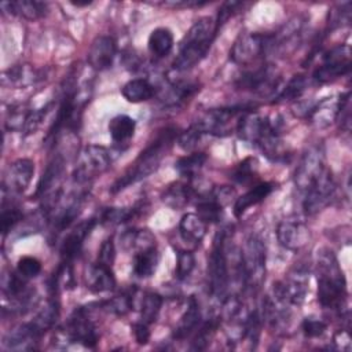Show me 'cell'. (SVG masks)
Returning <instances> with one entry per match:
<instances>
[{"label": "cell", "instance_id": "obj_14", "mask_svg": "<svg viewBox=\"0 0 352 352\" xmlns=\"http://www.w3.org/2000/svg\"><path fill=\"white\" fill-rule=\"evenodd\" d=\"M279 82L280 77L276 70L272 66L265 65L241 74L235 81V85L242 91L254 92L261 96H270L276 92Z\"/></svg>", "mask_w": 352, "mask_h": 352}, {"label": "cell", "instance_id": "obj_53", "mask_svg": "<svg viewBox=\"0 0 352 352\" xmlns=\"http://www.w3.org/2000/svg\"><path fill=\"white\" fill-rule=\"evenodd\" d=\"M133 336L139 345H146L150 340V330L148 324L144 322H138L133 324Z\"/></svg>", "mask_w": 352, "mask_h": 352}, {"label": "cell", "instance_id": "obj_15", "mask_svg": "<svg viewBox=\"0 0 352 352\" xmlns=\"http://www.w3.org/2000/svg\"><path fill=\"white\" fill-rule=\"evenodd\" d=\"M324 150L320 144L311 146L301 157L296 172H294V184L300 191H305L316 177L324 170Z\"/></svg>", "mask_w": 352, "mask_h": 352}, {"label": "cell", "instance_id": "obj_50", "mask_svg": "<svg viewBox=\"0 0 352 352\" xmlns=\"http://www.w3.org/2000/svg\"><path fill=\"white\" fill-rule=\"evenodd\" d=\"M302 333L305 334V337L308 338H316L320 337L326 329H327V323L323 322L322 319H316V318H305L302 320L301 324Z\"/></svg>", "mask_w": 352, "mask_h": 352}, {"label": "cell", "instance_id": "obj_23", "mask_svg": "<svg viewBox=\"0 0 352 352\" xmlns=\"http://www.w3.org/2000/svg\"><path fill=\"white\" fill-rule=\"evenodd\" d=\"M41 80V74L30 65H15L1 73V85L25 88Z\"/></svg>", "mask_w": 352, "mask_h": 352}, {"label": "cell", "instance_id": "obj_28", "mask_svg": "<svg viewBox=\"0 0 352 352\" xmlns=\"http://www.w3.org/2000/svg\"><path fill=\"white\" fill-rule=\"evenodd\" d=\"M274 188H275V184L271 182H264L252 187L243 195L236 198L234 204V216L241 217L249 208L264 201L274 191Z\"/></svg>", "mask_w": 352, "mask_h": 352}, {"label": "cell", "instance_id": "obj_36", "mask_svg": "<svg viewBox=\"0 0 352 352\" xmlns=\"http://www.w3.org/2000/svg\"><path fill=\"white\" fill-rule=\"evenodd\" d=\"M160 261L157 248L136 252L133 254V274L139 278H148L155 272Z\"/></svg>", "mask_w": 352, "mask_h": 352}, {"label": "cell", "instance_id": "obj_34", "mask_svg": "<svg viewBox=\"0 0 352 352\" xmlns=\"http://www.w3.org/2000/svg\"><path fill=\"white\" fill-rule=\"evenodd\" d=\"M173 47V34L168 28H157L154 29L147 40L148 52L154 58L166 56Z\"/></svg>", "mask_w": 352, "mask_h": 352}, {"label": "cell", "instance_id": "obj_49", "mask_svg": "<svg viewBox=\"0 0 352 352\" xmlns=\"http://www.w3.org/2000/svg\"><path fill=\"white\" fill-rule=\"evenodd\" d=\"M201 136H202V132L192 124L188 129H186L183 133L179 135V138H177V144H179L183 150L190 151V150H192V148L197 146V143L199 142Z\"/></svg>", "mask_w": 352, "mask_h": 352}, {"label": "cell", "instance_id": "obj_2", "mask_svg": "<svg viewBox=\"0 0 352 352\" xmlns=\"http://www.w3.org/2000/svg\"><path fill=\"white\" fill-rule=\"evenodd\" d=\"M177 132L176 128L166 126L161 129L154 140L148 143V146L140 151V154L136 157V160L131 164V166L121 175L110 187V192L116 194L122 191L124 188L129 187L133 183H138L151 173H154L162 158L166 155L169 148L172 147L173 142L176 140Z\"/></svg>", "mask_w": 352, "mask_h": 352}, {"label": "cell", "instance_id": "obj_27", "mask_svg": "<svg viewBox=\"0 0 352 352\" xmlns=\"http://www.w3.org/2000/svg\"><path fill=\"white\" fill-rule=\"evenodd\" d=\"M194 195H195V190L191 184V180L186 179V182H175L169 184L164 190L161 198L164 204L168 205L169 208L182 209L190 202V199Z\"/></svg>", "mask_w": 352, "mask_h": 352}, {"label": "cell", "instance_id": "obj_35", "mask_svg": "<svg viewBox=\"0 0 352 352\" xmlns=\"http://www.w3.org/2000/svg\"><path fill=\"white\" fill-rule=\"evenodd\" d=\"M121 246L124 250H146L155 246V236L148 230H128L121 236Z\"/></svg>", "mask_w": 352, "mask_h": 352}, {"label": "cell", "instance_id": "obj_40", "mask_svg": "<svg viewBox=\"0 0 352 352\" xmlns=\"http://www.w3.org/2000/svg\"><path fill=\"white\" fill-rule=\"evenodd\" d=\"M133 300H135L133 293L124 292V293H120L109 300L99 302V305L102 309H106L107 312H111L117 316H122L133 308Z\"/></svg>", "mask_w": 352, "mask_h": 352}, {"label": "cell", "instance_id": "obj_21", "mask_svg": "<svg viewBox=\"0 0 352 352\" xmlns=\"http://www.w3.org/2000/svg\"><path fill=\"white\" fill-rule=\"evenodd\" d=\"M41 336L43 333L37 329V326L33 322H28V323L18 324L12 330H10L3 340V345L7 349H15V351L34 349Z\"/></svg>", "mask_w": 352, "mask_h": 352}, {"label": "cell", "instance_id": "obj_41", "mask_svg": "<svg viewBox=\"0 0 352 352\" xmlns=\"http://www.w3.org/2000/svg\"><path fill=\"white\" fill-rule=\"evenodd\" d=\"M305 89H307V78L301 74H297V76H293L287 81V84L279 89L276 99L279 102H292L298 99Z\"/></svg>", "mask_w": 352, "mask_h": 352}, {"label": "cell", "instance_id": "obj_25", "mask_svg": "<svg viewBox=\"0 0 352 352\" xmlns=\"http://www.w3.org/2000/svg\"><path fill=\"white\" fill-rule=\"evenodd\" d=\"M199 322H201L199 304L195 300V297L191 296L188 298L187 308H186L184 314L182 315L180 320L177 322V324L173 330V338L175 340H186L198 329Z\"/></svg>", "mask_w": 352, "mask_h": 352}, {"label": "cell", "instance_id": "obj_55", "mask_svg": "<svg viewBox=\"0 0 352 352\" xmlns=\"http://www.w3.org/2000/svg\"><path fill=\"white\" fill-rule=\"evenodd\" d=\"M92 1H87V3H80V1H72L73 6H77V7H84V6H89Z\"/></svg>", "mask_w": 352, "mask_h": 352}, {"label": "cell", "instance_id": "obj_8", "mask_svg": "<svg viewBox=\"0 0 352 352\" xmlns=\"http://www.w3.org/2000/svg\"><path fill=\"white\" fill-rule=\"evenodd\" d=\"M309 283V271L305 265H294L283 280L274 283L272 298L287 305H301L305 300Z\"/></svg>", "mask_w": 352, "mask_h": 352}, {"label": "cell", "instance_id": "obj_45", "mask_svg": "<svg viewBox=\"0 0 352 352\" xmlns=\"http://www.w3.org/2000/svg\"><path fill=\"white\" fill-rule=\"evenodd\" d=\"M136 209L133 208H106L98 221L104 224V226H116L120 223H124L126 220H129Z\"/></svg>", "mask_w": 352, "mask_h": 352}, {"label": "cell", "instance_id": "obj_19", "mask_svg": "<svg viewBox=\"0 0 352 352\" xmlns=\"http://www.w3.org/2000/svg\"><path fill=\"white\" fill-rule=\"evenodd\" d=\"M349 99V92H345L336 96L323 98L316 106L311 107L308 111V120L311 124H314L316 128H326L330 124H333L341 111L342 104Z\"/></svg>", "mask_w": 352, "mask_h": 352}, {"label": "cell", "instance_id": "obj_29", "mask_svg": "<svg viewBox=\"0 0 352 352\" xmlns=\"http://www.w3.org/2000/svg\"><path fill=\"white\" fill-rule=\"evenodd\" d=\"M208 224L197 213H186L179 223L182 239L191 245H199L206 234Z\"/></svg>", "mask_w": 352, "mask_h": 352}, {"label": "cell", "instance_id": "obj_11", "mask_svg": "<svg viewBox=\"0 0 352 352\" xmlns=\"http://www.w3.org/2000/svg\"><path fill=\"white\" fill-rule=\"evenodd\" d=\"M351 70V48L348 44H340L322 55V65L312 74L314 81L326 84L348 74Z\"/></svg>", "mask_w": 352, "mask_h": 352}, {"label": "cell", "instance_id": "obj_20", "mask_svg": "<svg viewBox=\"0 0 352 352\" xmlns=\"http://www.w3.org/2000/svg\"><path fill=\"white\" fill-rule=\"evenodd\" d=\"M117 54V43L111 36H98L88 51L87 60L89 66L96 70L102 72L111 67L113 60Z\"/></svg>", "mask_w": 352, "mask_h": 352}, {"label": "cell", "instance_id": "obj_24", "mask_svg": "<svg viewBox=\"0 0 352 352\" xmlns=\"http://www.w3.org/2000/svg\"><path fill=\"white\" fill-rule=\"evenodd\" d=\"M85 279H87V287L92 293L110 292L116 287V278L113 274V267L104 265L98 261H95L88 268Z\"/></svg>", "mask_w": 352, "mask_h": 352}, {"label": "cell", "instance_id": "obj_4", "mask_svg": "<svg viewBox=\"0 0 352 352\" xmlns=\"http://www.w3.org/2000/svg\"><path fill=\"white\" fill-rule=\"evenodd\" d=\"M214 21L209 16H202L184 34L177 55L173 60V69L184 72L199 63L208 54L216 36Z\"/></svg>", "mask_w": 352, "mask_h": 352}, {"label": "cell", "instance_id": "obj_38", "mask_svg": "<svg viewBox=\"0 0 352 352\" xmlns=\"http://www.w3.org/2000/svg\"><path fill=\"white\" fill-rule=\"evenodd\" d=\"M161 307H162V297L158 293L146 292L140 300L142 322L147 324L154 323L158 318Z\"/></svg>", "mask_w": 352, "mask_h": 352}, {"label": "cell", "instance_id": "obj_13", "mask_svg": "<svg viewBox=\"0 0 352 352\" xmlns=\"http://www.w3.org/2000/svg\"><path fill=\"white\" fill-rule=\"evenodd\" d=\"M336 183L331 170L326 166L324 170L316 177V180L304 191L302 209L305 214L312 216L327 206L334 195Z\"/></svg>", "mask_w": 352, "mask_h": 352}, {"label": "cell", "instance_id": "obj_42", "mask_svg": "<svg viewBox=\"0 0 352 352\" xmlns=\"http://www.w3.org/2000/svg\"><path fill=\"white\" fill-rule=\"evenodd\" d=\"M219 319L217 318H210L208 319L205 323H202L201 326H198V329L195 330V337L192 340V344H191V349L194 351H202V349H206L217 326H219Z\"/></svg>", "mask_w": 352, "mask_h": 352}, {"label": "cell", "instance_id": "obj_9", "mask_svg": "<svg viewBox=\"0 0 352 352\" xmlns=\"http://www.w3.org/2000/svg\"><path fill=\"white\" fill-rule=\"evenodd\" d=\"M272 34L241 33L230 50V59L239 66H250L272 50Z\"/></svg>", "mask_w": 352, "mask_h": 352}, {"label": "cell", "instance_id": "obj_48", "mask_svg": "<svg viewBox=\"0 0 352 352\" xmlns=\"http://www.w3.org/2000/svg\"><path fill=\"white\" fill-rule=\"evenodd\" d=\"M349 22H351V3L338 4L336 6V8L330 11V19H329L330 29L348 25Z\"/></svg>", "mask_w": 352, "mask_h": 352}, {"label": "cell", "instance_id": "obj_39", "mask_svg": "<svg viewBox=\"0 0 352 352\" xmlns=\"http://www.w3.org/2000/svg\"><path fill=\"white\" fill-rule=\"evenodd\" d=\"M32 109L26 104H16L10 107L6 116V129L7 131H15V132H25V128L28 125V120L30 116Z\"/></svg>", "mask_w": 352, "mask_h": 352}, {"label": "cell", "instance_id": "obj_44", "mask_svg": "<svg viewBox=\"0 0 352 352\" xmlns=\"http://www.w3.org/2000/svg\"><path fill=\"white\" fill-rule=\"evenodd\" d=\"M256 175H257V161H256V158L248 157V158H245L243 161H241V162L235 166V169L232 170V173H231L230 177H231L235 183L246 184V183L252 182Z\"/></svg>", "mask_w": 352, "mask_h": 352}, {"label": "cell", "instance_id": "obj_6", "mask_svg": "<svg viewBox=\"0 0 352 352\" xmlns=\"http://www.w3.org/2000/svg\"><path fill=\"white\" fill-rule=\"evenodd\" d=\"M111 165L110 151L99 144H88L78 153L73 170L76 184L87 186L94 179L103 175Z\"/></svg>", "mask_w": 352, "mask_h": 352}, {"label": "cell", "instance_id": "obj_18", "mask_svg": "<svg viewBox=\"0 0 352 352\" xmlns=\"http://www.w3.org/2000/svg\"><path fill=\"white\" fill-rule=\"evenodd\" d=\"M96 223H98V219L91 217V219L80 221L72 231H69V234L66 235V238L60 243V249H59L62 261L73 264L74 258L81 252L84 241L91 234V231L94 230Z\"/></svg>", "mask_w": 352, "mask_h": 352}, {"label": "cell", "instance_id": "obj_47", "mask_svg": "<svg viewBox=\"0 0 352 352\" xmlns=\"http://www.w3.org/2000/svg\"><path fill=\"white\" fill-rule=\"evenodd\" d=\"M16 272L25 279L36 278L41 272V261L33 256H23L16 263Z\"/></svg>", "mask_w": 352, "mask_h": 352}, {"label": "cell", "instance_id": "obj_32", "mask_svg": "<svg viewBox=\"0 0 352 352\" xmlns=\"http://www.w3.org/2000/svg\"><path fill=\"white\" fill-rule=\"evenodd\" d=\"M110 138L114 143L117 144H125L128 143L133 135H135V129H136V121L126 116V114H118L116 117H113L109 121L107 125Z\"/></svg>", "mask_w": 352, "mask_h": 352}, {"label": "cell", "instance_id": "obj_30", "mask_svg": "<svg viewBox=\"0 0 352 352\" xmlns=\"http://www.w3.org/2000/svg\"><path fill=\"white\" fill-rule=\"evenodd\" d=\"M198 89V84L191 81H172L164 89L161 99L166 106L177 107L194 96Z\"/></svg>", "mask_w": 352, "mask_h": 352}, {"label": "cell", "instance_id": "obj_54", "mask_svg": "<svg viewBox=\"0 0 352 352\" xmlns=\"http://www.w3.org/2000/svg\"><path fill=\"white\" fill-rule=\"evenodd\" d=\"M333 342H334L337 349L349 351L351 349V336H349V331L345 330V329L338 330L334 334V337H333Z\"/></svg>", "mask_w": 352, "mask_h": 352}, {"label": "cell", "instance_id": "obj_3", "mask_svg": "<svg viewBox=\"0 0 352 352\" xmlns=\"http://www.w3.org/2000/svg\"><path fill=\"white\" fill-rule=\"evenodd\" d=\"M318 301L324 309L341 314L346 302V280L334 252L323 248L316 257Z\"/></svg>", "mask_w": 352, "mask_h": 352}, {"label": "cell", "instance_id": "obj_52", "mask_svg": "<svg viewBox=\"0 0 352 352\" xmlns=\"http://www.w3.org/2000/svg\"><path fill=\"white\" fill-rule=\"evenodd\" d=\"M116 258V248H114V242L113 238H107L103 241V243L100 245V249L98 252V263H102L104 265L113 267Z\"/></svg>", "mask_w": 352, "mask_h": 352}, {"label": "cell", "instance_id": "obj_12", "mask_svg": "<svg viewBox=\"0 0 352 352\" xmlns=\"http://www.w3.org/2000/svg\"><path fill=\"white\" fill-rule=\"evenodd\" d=\"M245 106H231V107H220L212 109L206 111L194 125L204 133L224 136L231 132L232 128H236L238 118L241 114L248 111Z\"/></svg>", "mask_w": 352, "mask_h": 352}, {"label": "cell", "instance_id": "obj_31", "mask_svg": "<svg viewBox=\"0 0 352 352\" xmlns=\"http://www.w3.org/2000/svg\"><path fill=\"white\" fill-rule=\"evenodd\" d=\"M121 94L129 103H140L150 100L157 94V88L146 78H132L124 84Z\"/></svg>", "mask_w": 352, "mask_h": 352}, {"label": "cell", "instance_id": "obj_1", "mask_svg": "<svg viewBox=\"0 0 352 352\" xmlns=\"http://www.w3.org/2000/svg\"><path fill=\"white\" fill-rule=\"evenodd\" d=\"M236 133L241 139L254 144L272 162H285L287 151L280 139L278 126L267 117L257 111L248 110L238 118Z\"/></svg>", "mask_w": 352, "mask_h": 352}, {"label": "cell", "instance_id": "obj_33", "mask_svg": "<svg viewBox=\"0 0 352 352\" xmlns=\"http://www.w3.org/2000/svg\"><path fill=\"white\" fill-rule=\"evenodd\" d=\"M197 214L208 224V223H216L220 220L223 213V204L219 201V198L214 195L213 190H210L208 194H201L199 198H197Z\"/></svg>", "mask_w": 352, "mask_h": 352}, {"label": "cell", "instance_id": "obj_26", "mask_svg": "<svg viewBox=\"0 0 352 352\" xmlns=\"http://www.w3.org/2000/svg\"><path fill=\"white\" fill-rule=\"evenodd\" d=\"M1 8L8 11L12 15L21 16L28 21H36L43 18L47 11L48 6L43 1L34 0H15V1H3Z\"/></svg>", "mask_w": 352, "mask_h": 352}, {"label": "cell", "instance_id": "obj_22", "mask_svg": "<svg viewBox=\"0 0 352 352\" xmlns=\"http://www.w3.org/2000/svg\"><path fill=\"white\" fill-rule=\"evenodd\" d=\"M63 170H65V160L60 154H56L51 160L48 166L45 168V172L43 173V176L37 184L34 198L43 199V198L62 190L60 182H62Z\"/></svg>", "mask_w": 352, "mask_h": 352}, {"label": "cell", "instance_id": "obj_16", "mask_svg": "<svg viewBox=\"0 0 352 352\" xmlns=\"http://www.w3.org/2000/svg\"><path fill=\"white\" fill-rule=\"evenodd\" d=\"M276 238L282 248L292 252H298L307 246L311 234L302 220L285 219L276 227Z\"/></svg>", "mask_w": 352, "mask_h": 352}, {"label": "cell", "instance_id": "obj_46", "mask_svg": "<svg viewBox=\"0 0 352 352\" xmlns=\"http://www.w3.org/2000/svg\"><path fill=\"white\" fill-rule=\"evenodd\" d=\"M195 267V257L190 250H177V260H176V270L175 275L179 280H183L190 276Z\"/></svg>", "mask_w": 352, "mask_h": 352}, {"label": "cell", "instance_id": "obj_51", "mask_svg": "<svg viewBox=\"0 0 352 352\" xmlns=\"http://www.w3.org/2000/svg\"><path fill=\"white\" fill-rule=\"evenodd\" d=\"M241 7H243V3H241V1H226V3H223V6H221L220 10H219L217 19L214 21V29H216V32H217L235 12H238Z\"/></svg>", "mask_w": 352, "mask_h": 352}, {"label": "cell", "instance_id": "obj_17", "mask_svg": "<svg viewBox=\"0 0 352 352\" xmlns=\"http://www.w3.org/2000/svg\"><path fill=\"white\" fill-rule=\"evenodd\" d=\"M34 175V164L29 158H19L14 161L6 173L3 180V194H21L32 182Z\"/></svg>", "mask_w": 352, "mask_h": 352}, {"label": "cell", "instance_id": "obj_5", "mask_svg": "<svg viewBox=\"0 0 352 352\" xmlns=\"http://www.w3.org/2000/svg\"><path fill=\"white\" fill-rule=\"evenodd\" d=\"M238 276L249 290H258L265 276V246L263 241L250 235L239 254Z\"/></svg>", "mask_w": 352, "mask_h": 352}, {"label": "cell", "instance_id": "obj_37", "mask_svg": "<svg viewBox=\"0 0 352 352\" xmlns=\"http://www.w3.org/2000/svg\"><path fill=\"white\" fill-rule=\"evenodd\" d=\"M206 160H208V157L205 153H192V154L180 157L175 162V169L184 179L192 180V177L197 176V173L202 169Z\"/></svg>", "mask_w": 352, "mask_h": 352}, {"label": "cell", "instance_id": "obj_7", "mask_svg": "<svg viewBox=\"0 0 352 352\" xmlns=\"http://www.w3.org/2000/svg\"><path fill=\"white\" fill-rule=\"evenodd\" d=\"M228 260L226 253V231H219L213 239L212 252L208 261L209 292L214 298L224 300L228 290Z\"/></svg>", "mask_w": 352, "mask_h": 352}, {"label": "cell", "instance_id": "obj_10", "mask_svg": "<svg viewBox=\"0 0 352 352\" xmlns=\"http://www.w3.org/2000/svg\"><path fill=\"white\" fill-rule=\"evenodd\" d=\"M89 312H91L89 305L78 307L73 311V314L70 315L65 327L60 331L63 341L81 344L87 348L96 346L98 333L92 319L89 318Z\"/></svg>", "mask_w": 352, "mask_h": 352}, {"label": "cell", "instance_id": "obj_43", "mask_svg": "<svg viewBox=\"0 0 352 352\" xmlns=\"http://www.w3.org/2000/svg\"><path fill=\"white\" fill-rule=\"evenodd\" d=\"M23 214L21 209L14 204H7L3 201L1 205V214H0V224H1V234L6 236L21 220Z\"/></svg>", "mask_w": 352, "mask_h": 352}]
</instances>
